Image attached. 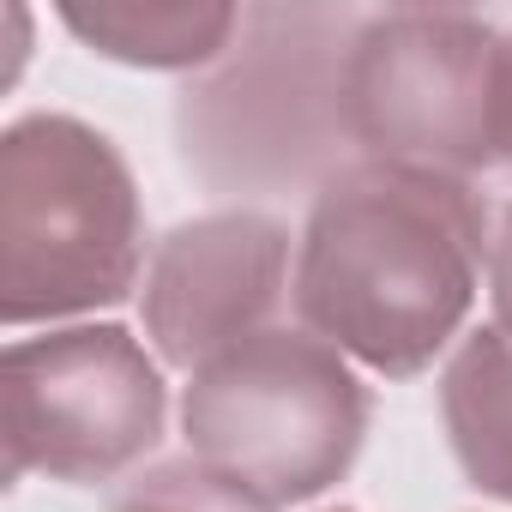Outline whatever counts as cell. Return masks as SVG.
I'll return each instance as SVG.
<instances>
[{"mask_svg": "<svg viewBox=\"0 0 512 512\" xmlns=\"http://www.w3.org/2000/svg\"><path fill=\"white\" fill-rule=\"evenodd\" d=\"M488 199L434 169L344 163L314 187L290 302L380 380H416L464 338L488 266Z\"/></svg>", "mask_w": 512, "mask_h": 512, "instance_id": "6da1fadb", "label": "cell"}, {"mask_svg": "<svg viewBox=\"0 0 512 512\" xmlns=\"http://www.w3.org/2000/svg\"><path fill=\"white\" fill-rule=\"evenodd\" d=\"M145 266L139 181L103 127L37 109L0 133V320L13 332L121 308Z\"/></svg>", "mask_w": 512, "mask_h": 512, "instance_id": "7a4b0ae2", "label": "cell"}, {"mask_svg": "<svg viewBox=\"0 0 512 512\" xmlns=\"http://www.w3.org/2000/svg\"><path fill=\"white\" fill-rule=\"evenodd\" d=\"M374 398L344 350L308 326H266L187 374V458L272 506L320 500L350 476Z\"/></svg>", "mask_w": 512, "mask_h": 512, "instance_id": "3957f363", "label": "cell"}, {"mask_svg": "<svg viewBox=\"0 0 512 512\" xmlns=\"http://www.w3.org/2000/svg\"><path fill=\"white\" fill-rule=\"evenodd\" d=\"M500 31L476 13L386 7L356 19L344 49V127L368 163L434 175L494 169Z\"/></svg>", "mask_w": 512, "mask_h": 512, "instance_id": "277c9868", "label": "cell"}, {"mask_svg": "<svg viewBox=\"0 0 512 512\" xmlns=\"http://www.w3.org/2000/svg\"><path fill=\"white\" fill-rule=\"evenodd\" d=\"M7 482L49 476L73 488L139 470L169 428L163 362L127 326H61L13 338L0 356Z\"/></svg>", "mask_w": 512, "mask_h": 512, "instance_id": "5b68a950", "label": "cell"}, {"mask_svg": "<svg viewBox=\"0 0 512 512\" xmlns=\"http://www.w3.org/2000/svg\"><path fill=\"white\" fill-rule=\"evenodd\" d=\"M332 13H247L241 43L205 85L181 97V157L223 187L296 181L308 163H326L332 133L344 127V49L308 43Z\"/></svg>", "mask_w": 512, "mask_h": 512, "instance_id": "8992f818", "label": "cell"}, {"mask_svg": "<svg viewBox=\"0 0 512 512\" xmlns=\"http://www.w3.org/2000/svg\"><path fill=\"white\" fill-rule=\"evenodd\" d=\"M296 284V247L272 211H205L175 223L145 266L139 314L163 368H205L229 344L266 332Z\"/></svg>", "mask_w": 512, "mask_h": 512, "instance_id": "52a82bcc", "label": "cell"}, {"mask_svg": "<svg viewBox=\"0 0 512 512\" xmlns=\"http://www.w3.org/2000/svg\"><path fill=\"white\" fill-rule=\"evenodd\" d=\"M241 7L229 0H61V25L103 61L145 73L217 67L235 49Z\"/></svg>", "mask_w": 512, "mask_h": 512, "instance_id": "ba28073f", "label": "cell"}, {"mask_svg": "<svg viewBox=\"0 0 512 512\" xmlns=\"http://www.w3.org/2000/svg\"><path fill=\"white\" fill-rule=\"evenodd\" d=\"M440 422L464 482L512 506V338L476 326L440 368Z\"/></svg>", "mask_w": 512, "mask_h": 512, "instance_id": "9c48e42d", "label": "cell"}, {"mask_svg": "<svg viewBox=\"0 0 512 512\" xmlns=\"http://www.w3.org/2000/svg\"><path fill=\"white\" fill-rule=\"evenodd\" d=\"M109 512H278V506L229 476H217L199 458H169V464H151L145 476H133Z\"/></svg>", "mask_w": 512, "mask_h": 512, "instance_id": "30bf717a", "label": "cell"}, {"mask_svg": "<svg viewBox=\"0 0 512 512\" xmlns=\"http://www.w3.org/2000/svg\"><path fill=\"white\" fill-rule=\"evenodd\" d=\"M488 302H494V326L512 338V205L494 211V235H488Z\"/></svg>", "mask_w": 512, "mask_h": 512, "instance_id": "8fae6325", "label": "cell"}, {"mask_svg": "<svg viewBox=\"0 0 512 512\" xmlns=\"http://www.w3.org/2000/svg\"><path fill=\"white\" fill-rule=\"evenodd\" d=\"M494 169L512 175V31H500L494 55Z\"/></svg>", "mask_w": 512, "mask_h": 512, "instance_id": "7c38bea8", "label": "cell"}, {"mask_svg": "<svg viewBox=\"0 0 512 512\" xmlns=\"http://www.w3.org/2000/svg\"><path fill=\"white\" fill-rule=\"evenodd\" d=\"M13 13V49H7V79H0V85H13L19 79V61H25V31H31V13L25 7H7Z\"/></svg>", "mask_w": 512, "mask_h": 512, "instance_id": "4fadbf2b", "label": "cell"}, {"mask_svg": "<svg viewBox=\"0 0 512 512\" xmlns=\"http://www.w3.org/2000/svg\"><path fill=\"white\" fill-rule=\"evenodd\" d=\"M320 512H356V506H320Z\"/></svg>", "mask_w": 512, "mask_h": 512, "instance_id": "5bb4252c", "label": "cell"}]
</instances>
